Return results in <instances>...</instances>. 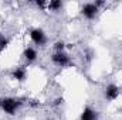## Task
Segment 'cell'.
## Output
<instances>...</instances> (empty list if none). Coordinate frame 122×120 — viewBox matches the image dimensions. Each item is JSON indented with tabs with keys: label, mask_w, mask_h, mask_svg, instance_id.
Masks as SVG:
<instances>
[{
	"label": "cell",
	"mask_w": 122,
	"mask_h": 120,
	"mask_svg": "<svg viewBox=\"0 0 122 120\" xmlns=\"http://www.w3.org/2000/svg\"><path fill=\"white\" fill-rule=\"evenodd\" d=\"M48 7H50L51 10H58V9L61 7V1H60V0H56V1H51Z\"/></svg>",
	"instance_id": "30bf717a"
},
{
	"label": "cell",
	"mask_w": 122,
	"mask_h": 120,
	"mask_svg": "<svg viewBox=\"0 0 122 120\" xmlns=\"http://www.w3.org/2000/svg\"><path fill=\"white\" fill-rule=\"evenodd\" d=\"M53 61H54L57 65L64 66V65H68L70 58H68V57H67L64 52H57V54H54V55H53Z\"/></svg>",
	"instance_id": "5b68a950"
},
{
	"label": "cell",
	"mask_w": 122,
	"mask_h": 120,
	"mask_svg": "<svg viewBox=\"0 0 122 120\" xmlns=\"http://www.w3.org/2000/svg\"><path fill=\"white\" fill-rule=\"evenodd\" d=\"M30 35H31V40H33L36 44H38V45H41V44L46 42V35H44V32L41 30H38V28L33 30Z\"/></svg>",
	"instance_id": "3957f363"
},
{
	"label": "cell",
	"mask_w": 122,
	"mask_h": 120,
	"mask_svg": "<svg viewBox=\"0 0 122 120\" xmlns=\"http://www.w3.org/2000/svg\"><path fill=\"white\" fill-rule=\"evenodd\" d=\"M21 105V102L16 100V99H10V97H6V99H0V106L1 109L9 113V115H14L16 109Z\"/></svg>",
	"instance_id": "6da1fadb"
},
{
	"label": "cell",
	"mask_w": 122,
	"mask_h": 120,
	"mask_svg": "<svg viewBox=\"0 0 122 120\" xmlns=\"http://www.w3.org/2000/svg\"><path fill=\"white\" fill-rule=\"evenodd\" d=\"M7 38L4 37V35H0V51H3L6 47H7Z\"/></svg>",
	"instance_id": "9c48e42d"
},
{
	"label": "cell",
	"mask_w": 122,
	"mask_h": 120,
	"mask_svg": "<svg viewBox=\"0 0 122 120\" xmlns=\"http://www.w3.org/2000/svg\"><path fill=\"white\" fill-rule=\"evenodd\" d=\"M118 95H119V88L115 86V85H109V86L107 88V90H105V96H107L108 100H114V99H117Z\"/></svg>",
	"instance_id": "277c9868"
},
{
	"label": "cell",
	"mask_w": 122,
	"mask_h": 120,
	"mask_svg": "<svg viewBox=\"0 0 122 120\" xmlns=\"http://www.w3.org/2000/svg\"><path fill=\"white\" fill-rule=\"evenodd\" d=\"M81 120H95V113L92 112L90 107H87V109H84V112H82Z\"/></svg>",
	"instance_id": "8992f818"
},
{
	"label": "cell",
	"mask_w": 122,
	"mask_h": 120,
	"mask_svg": "<svg viewBox=\"0 0 122 120\" xmlns=\"http://www.w3.org/2000/svg\"><path fill=\"white\" fill-rule=\"evenodd\" d=\"M97 11H98V7H97L94 3H88V4H85V6L82 7V14H84L87 18H92V17H95Z\"/></svg>",
	"instance_id": "7a4b0ae2"
},
{
	"label": "cell",
	"mask_w": 122,
	"mask_h": 120,
	"mask_svg": "<svg viewBox=\"0 0 122 120\" xmlns=\"http://www.w3.org/2000/svg\"><path fill=\"white\" fill-rule=\"evenodd\" d=\"M56 48L58 50V52H62V50H64V42H57V44H56Z\"/></svg>",
	"instance_id": "8fae6325"
},
{
	"label": "cell",
	"mask_w": 122,
	"mask_h": 120,
	"mask_svg": "<svg viewBox=\"0 0 122 120\" xmlns=\"http://www.w3.org/2000/svg\"><path fill=\"white\" fill-rule=\"evenodd\" d=\"M24 57H26L29 61H33V60H36L37 54H36V51H34L33 48H27V50L24 51Z\"/></svg>",
	"instance_id": "52a82bcc"
},
{
	"label": "cell",
	"mask_w": 122,
	"mask_h": 120,
	"mask_svg": "<svg viewBox=\"0 0 122 120\" xmlns=\"http://www.w3.org/2000/svg\"><path fill=\"white\" fill-rule=\"evenodd\" d=\"M13 76H14L16 79H19V81H23V79L26 78V72H24V69H16V71L13 72Z\"/></svg>",
	"instance_id": "ba28073f"
}]
</instances>
